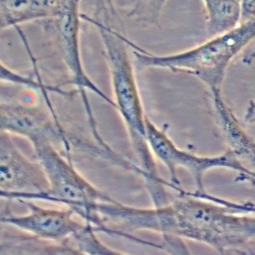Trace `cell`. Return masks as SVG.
<instances>
[{
    "label": "cell",
    "instance_id": "cell-1",
    "mask_svg": "<svg viewBox=\"0 0 255 255\" xmlns=\"http://www.w3.org/2000/svg\"><path fill=\"white\" fill-rule=\"evenodd\" d=\"M175 200L168 204V234L205 243L220 254L235 252L255 240V213L252 204L219 201L207 193Z\"/></svg>",
    "mask_w": 255,
    "mask_h": 255
},
{
    "label": "cell",
    "instance_id": "cell-2",
    "mask_svg": "<svg viewBox=\"0 0 255 255\" xmlns=\"http://www.w3.org/2000/svg\"><path fill=\"white\" fill-rule=\"evenodd\" d=\"M113 7L112 3L100 4L95 15L82 14L81 17L94 25L99 33L111 75L116 109L125 120L140 165L150 168L155 161L147 139L146 116L128 50L130 41L121 32L123 23L116 26L120 18Z\"/></svg>",
    "mask_w": 255,
    "mask_h": 255
},
{
    "label": "cell",
    "instance_id": "cell-3",
    "mask_svg": "<svg viewBox=\"0 0 255 255\" xmlns=\"http://www.w3.org/2000/svg\"><path fill=\"white\" fill-rule=\"evenodd\" d=\"M255 40V19L192 49L174 54H152L131 41L134 62L139 69L162 68L196 77L210 92L221 90L233 59Z\"/></svg>",
    "mask_w": 255,
    "mask_h": 255
},
{
    "label": "cell",
    "instance_id": "cell-4",
    "mask_svg": "<svg viewBox=\"0 0 255 255\" xmlns=\"http://www.w3.org/2000/svg\"><path fill=\"white\" fill-rule=\"evenodd\" d=\"M32 144L49 183L48 190L38 200L65 204L89 224L97 204L116 201L80 175L71 159H65L51 140H36Z\"/></svg>",
    "mask_w": 255,
    "mask_h": 255
},
{
    "label": "cell",
    "instance_id": "cell-5",
    "mask_svg": "<svg viewBox=\"0 0 255 255\" xmlns=\"http://www.w3.org/2000/svg\"><path fill=\"white\" fill-rule=\"evenodd\" d=\"M145 127L147 141L152 152L165 164L169 171L174 189L180 193H183L184 191L180 187V181L177 174L178 167H183L188 170L195 180L197 192L190 193L192 195L206 194L204 186V174L213 168H225L237 171L243 177L242 180L255 183L253 173L240 162L231 148H228L225 153L213 157L196 156L179 149L168 137L166 128L164 127L162 129H159L153 125L147 116Z\"/></svg>",
    "mask_w": 255,
    "mask_h": 255
},
{
    "label": "cell",
    "instance_id": "cell-6",
    "mask_svg": "<svg viewBox=\"0 0 255 255\" xmlns=\"http://www.w3.org/2000/svg\"><path fill=\"white\" fill-rule=\"evenodd\" d=\"M0 194L8 199L38 200L49 189L45 171L12 142L10 133L1 131Z\"/></svg>",
    "mask_w": 255,
    "mask_h": 255
},
{
    "label": "cell",
    "instance_id": "cell-7",
    "mask_svg": "<svg viewBox=\"0 0 255 255\" xmlns=\"http://www.w3.org/2000/svg\"><path fill=\"white\" fill-rule=\"evenodd\" d=\"M59 13L53 20L56 36L62 58L69 73L71 83L76 86L83 98L87 113H91L87 98V91L94 92L100 98L116 108L112 101L93 83L83 67L80 47V31L81 13L80 0H59Z\"/></svg>",
    "mask_w": 255,
    "mask_h": 255
},
{
    "label": "cell",
    "instance_id": "cell-8",
    "mask_svg": "<svg viewBox=\"0 0 255 255\" xmlns=\"http://www.w3.org/2000/svg\"><path fill=\"white\" fill-rule=\"evenodd\" d=\"M29 210L25 216H2L1 222L16 227L32 236L48 240L63 243L80 232L85 225L73 219L74 211L44 208L29 200L18 199Z\"/></svg>",
    "mask_w": 255,
    "mask_h": 255
},
{
    "label": "cell",
    "instance_id": "cell-9",
    "mask_svg": "<svg viewBox=\"0 0 255 255\" xmlns=\"http://www.w3.org/2000/svg\"><path fill=\"white\" fill-rule=\"evenodd\" d=\"M1 131L27 138L59 140L69 150V142L57 120L53 121L39 108L19 104H2L0 107Z\"/></svg>",
    "mask_w": 255,
    "mask_h": 255
},
{
    "label": "cell",
    "instance_id": "cell-10",
    "mask_svg": "<svg viewBox=\"0 0 255 255\" xmlns=\"http://www.w3.org/2000/svg\"><path fill=\"white\" fill-rule=\"evenodd\" d=\"M59 13V0H0V27L16 29L27 22L52 20Z\"/></svg>",
    "mask_w": 255,
    "mask_h": 255
},
{
    "label": "cell",
    "instance_id": "cell-11",
    "mask_svg": "<svg viewBox=\"0 0 255 255\" xmlns=\"http://www.w3.org/2000/svg\"><path fill=\"white\" fill-rule=\"evenodd\" d=\"M210 38L235 29L241 23V0H203Z\"/></svg>",
    "mask_w": 255,
    "mask_h": 255
},
{
    "label": "cell",
    "instance_id": "cell-12",
    "mask_svg": "<svg viewBox=\"0 0 255 255\" xmlns=\"http://www.w3.org/2000/svg\"><path fill=\"white\" fill-rule=\"evenodd\" d=\"M168 0H132L128 17L147 26H159L164 5Z\"/></svg>",
    "mask_w": 255,
    "mask_h": 255
},
{
    "label": "cell",
    "instance_id": "cell-13",
    "mask_svg": "<svg viewBox=\"0 0 255 255\" xmlns=\"http://www.w3.org/2000/svg\"><path fill=\"white\" fill-rule=\"evenodd\" d=\"M95 227L87 223L84 228L73 236L72 243L78 254H90V255H110V254H121L103 244L95 236Z\"/></svg>",
    "mask_w": 255,
    "mask_h": 255
},
{
    "label": "cell",
    "instance_id": "cell-14",
    "mask_svg": "<svg viewBox=\"0 0 255 255\" xmlns=\"http://www.w3.org/2000/svg\"><path fill=\"white\" fill-rule=\"evenodd\" d=\"M1 80L8 82V83L23 85V86H28V87L35 89V90H40L41 92H44V91H49V92L52 91V92L62 94V91L60 89L54 87H49V86L43 84L39 74H38V80L35 81L30 77H25L17 73L14 72L2 63H1Z\"/></svg>",
    "mask_w": 255,
    "mask_h": 255
},
{
    "label": "cell",
    "instance_id": "cell-15",
    "mask_svg": "<svg viewBox=\"0 0 255 255\" xmlns=\"http://www.w3.org/2000/svg\"><path fill=\"white\" fill-rule=\"evenodd\" d=\"M255 19V0H241V23Z\"/></svg>",
    "mask_w": 255,
    "mask_h": 255
}]
</instances>
